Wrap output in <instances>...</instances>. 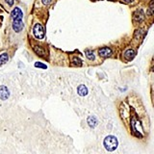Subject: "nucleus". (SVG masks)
<instances>
[{
  "mask_svg": "<svg viewBox=\"0 0 154 154\" xmlns=\"http://www.w3.org/2000/svg\"><path fill=\"white\" fill-rule=\"evenodd\" d=\"M6 2L8 3L9 6H12V5L14 4V0H6Z\"/></svg>",
  "mask_w": 154,
  "mask_h": 154,
  "instance_id": "obj_16",
  "label": "nucleus"
},
{
  "mask_svg": "<svg viewBox=\"0 0 154 154\" xmlns=\"http://www.w3.org/2000/svg\"><path fill=\"white\" fill-rule=\"evenodd\" d=\"M86 56H87L88 59H90V60H93V58H95L93 52V51H91V50H87V51H86Z\"/></svg>",
  "mask_w": 154,
  "mask_h": 154,
  "instance_id": "obj_13",
  "label": "nucleus"
},
{
  "mask_svg": "<svg viewBox=\"0 0 154 154\" xmlns=\"http://www.w3.org/2000/svg\"><path fill=\"white\" fill-rule=\"evenodd\" d=\"M10 96V92L6 86H0V99L7 100Z\"/></svg>",
  "mask_w": 154,
  "mask_h": 154,
  "instance_id": "obj_4",
  "label": "nucleus"
},
{
  "mask_svg": "<svg viewBox=\"0 0 154 154\" xmlns=\"http://www.w3.org/2000/svg\"><path fill=\"white\" fill-rule=\"evenodd\" d=\"M144 18H145V15H144V13H143V11H142V10L137 11V12L135 13V16H134L135 21H138V22H141V21H142Z\"/></svg>",
  "mask_w": 154,
  "mask_h": 154,
  "instance_id": "obj_7",
  "label": "nucleus"
},
{
  "mask_svg": "<svg viewBox=\"0 0 154 154\" xmlns=\"http://www.w3.org/2000/svg\"><path fill=\"white\" fill-rule=\"evenodd\" d=\"M50 1H51V0H43V2L45 4H49V3H50Z\"/></svg>",
  "mask_w": 154,
  "mask_h": 154,
  "instance_id": "obj_17",
  "label": "nucleus"
},
{
  "mask_svg": "<svg viewBox=\"0 0 154 154\" xmlns=\"http://www.w3.org/2000/svg\"><path fill=\"white\" fill-rule=\"evenodd\" d=\"M122 1H124V2H126V3H129V2H131L132 0H122Z\"/></svg>",
  "mask_w": 154,
  "mask_h": 154,
  "instance_id": "obj_18",
  "label": "nucleus"
},
{
  "mask_svg": "<svg viewBox=\"0 0 154 154\" xmlns=\"http://www.w3.org/2000/svg\"><path fill=\"white\" fill-rule=\"evenodd\" d=\"M118 140L115 136H107L104 139V147L108 151H114L118 147Z\"/></svg>",
  "mask_w": 154,
  "mask_h": 154,
  "instance_id": "obj_1",
  "label": "nucleus"
},
{
  "mask_svg": "<svg viewBox=\"0 0 154 154\" xmlns=\"http://www.w3.org/2000/svg\"><path fill=\"white\" fill-rule=\"evenodd\" d=\"M34 50L38 55H41V56H43L45 55V50L42 49L41 47H38V46H34Z\"/></svg>",
  "mask_w": 154,
  "mask_h": 154,
  "instance_id": "obj_11",
  "label": "nucleus"
},
{
  "mask_svg": "<svg viewBox=\"0 0 154 154\" xmlns=\"http://www.w3.org/2000/svg\"><path fill=\"white\" fill-rule=\"evenodd\" d=\"M124 57L128 60V61H129V60H131V59H133V58L135 57V51L132 50V49H128L127 51H125Z\"/></svg>",
  "mask_w": 154,
  "mask_h": 154,
  "instance_id": "obj_9",
  "label": "nucleus"
},
{
  "mask_svg": "<svg viewBox=\"0 0 154 154\" xmlns=\"http://www.w3.org/2000/svg\"><path fill=\"white\" fill-rule=\"evenodd\" d=\"M88 122H89V124L91 126H95L96 124V120H95V117H90L89 119H88Z\"/></svg>",
  "mask_w": 154,
  "mask_h": 154,
  "instance_id": "obj_12",
  "label": "nucleus"
},
{
  "mask_svg": "<svg viewBox=\"0 0 154 154\" xmlns=\"http://www.w3.org/2000/svg\"><path fill=\"white\" fill-rule=\"evenodd\" d=\"M73 65H75V66H78V67H80V66L82 65L81 60L79 59V58H74V59H73Z\"/></svg>",
  "mask_w": 154,
  "mask_h": 154,
  "instance_id": "obj_14",
  "label": "nucleus"
},
{
  "mask_svg": "<svg viewBox=\"0 0 154 154\" xmlns=\"http://www.w3.org/2000/svg\"><path fill=\"white\" fill-rule=\"evenodd\" d=\"M8 61H9V56H8L7 53H3L0 55V66L6 64Z\"/></svg>",
  "mask_w": 154,
  "mask_h": 154,
  "instance_id": "obj_10",
  "label": "nucleus"
},
{
  "mask_svg": "<svg viewBox=\"0 0 154 154\" xmlns=\"http://www.w3.org/2000/svg\"><path fill=\"white\" fill-rule=\"evenodd\" d=\"M33 33H34L35 37L38 38V40H42L45 37V29L42 26V24L40 23L35 24L34 28H33Z\"/></svg>",
  "mask_w": 154,
  "mask_h": 154,
  "instance_id": "obj_2",
  "label": "nucleus"
},
{
  "mask_svg": "<svg viewBox=\"0 0 154 154\" xmlns=\"http://www.w3.org/2000/svg\"><path fill=\"white\" fill-rule=\"evenodd\" d=\"M98 53H99L100 56H102V57H107V56H110V55L112 54V51H111V49L108 48V47H103V48L99 49Z\"/></svg>",
  "mask_w": 154,
  "mask_h": 154,
  "instance_id": "obj_8",
  "label": "nucleus"
},
{
  "mask_svg": "<svg viewBox=\"0 0 154 154\" xmlns=\"http://www.w3.org/2000/svg\"><path fill=\"white\" fill-rule=\"evenodd\" d=\"M11 16H12V18L13 19H16V18L22 19L23 13H22V11L19 9V8H16V9L13 10V12H12V14H11Z\"/></svg>",
  "mask_w": 154,
  "mask_h": 154,
  "instance_id": "obj_5",
  "label": "nucleus"
},
{
  "mask_svg": "<svg viewBox=\"0 0 154 154\" xmlns=\"http://www.w3.org/2000/svg\"><path fill=\"white\" fill-rule=\"evenodd\" d=\"M23 27H24V23H23L22 19H20V18L13 19V29H14V31H16V33H19L21 30L23 29Z\"/></svg>",
  "mask_w": 154,
  "mask_h": 154,
  "instance_id": "obj_3",
  "label": "nucleus"
},
{
  "mask_svg": "<svg viewBox=\"0 0 154 154\" xmlns=\"http://www.w3.org/2000/svg\"><path fill=\"white\" fill-rule=\"evenodd\" d=\"M35 67H37V68H46V66L41 64V63H36V64H35Z\"/></svg>",
  "mask_w": 154,
  "mask_h": 154,
  "instance_id": "obj_15",
  "label": "nucleus"
},
{
  "mask_svg": "<svg viewBox=\"0 0 154 154\" xmlns=\"http://www.w3.org/2000/svg\"><path fill=\"white\" fill-rule=\"evenodd\" d=\"M77 93H78V95H81V96L87 95V93H88V89H87V87L85 86V85H80V86L77 88Z\"/></svg>",
  "mask_w": 154,
  "mask_h": 154,
  "instance_id": "obj_6",
  "label": "nucleus"
}]
</instances>
